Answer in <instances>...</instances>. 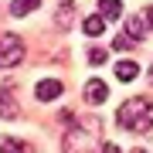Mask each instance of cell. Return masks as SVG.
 <instances>
[{
    "label": "cell",
    "instance_id": "obj_1",
    "mask_svg": "<svg viewBox=\"0 0 153 153\" xmlns=\"http://www.w3.org/2000/svg\"><path fill=\"white\" fill-rule=\"evenodd\" d=\"M116 123H119V129H126V133H146V129H153V102L143 99V95L123 102L119 112H116Z\"/></svg>",
    "mask_w": 153,
    "mask_h": 153
},
{
    "label": "cell",
    "instance_id": "obj_2",
    "mask_svg": "<svg viewBox=\"0 0 153 153\" xmlns=\"http://www.w3.org/2000/svg\"><path fill=\"white\" fill-rule=\"evenodd\" d=\"M21 61H24V41H21V34L4 31L0 34V68H14V65H21Z\"/></svg>",
    "mask_w": 153,
    "mask_h": 153
},
{
    "label": "cell",
    "instance_id": "obj_3",
    "mask_svg": "<svg viewBox=\"0 0 153 153\" xmlns=\"http://www.w3.org/2000/svg\"><path fill=\"white\" fill-rule=\"evenodd\" d=\"M85 99H88L92 105H102L105 99H109V85L99 82V78H88V82H85Z\"/></svg>",
    "mask_w": 153,
    "mask_h": 153
},
{
    "label": "cell",
    "instance_id": "obj_4",
    "mask_svg": "<svg viewBox=\"0 0 153 153\" xmlns=\"http://www.w3.org/2000/svg\"><path fill=\"white\" fill-rule=\"evenodd\" d=\"M65 153H88V133L71 129L65 136Z\"/></svg>",
    "mask_w": 153,
    "mask_h": 153
},
{
    "label": "cell",
    "instance_id": "obj_5",
    "mask_svg": "<svg viewBox=\"0 0 153 153\" xmlns=\"http://www.w3.org/2000/svg\"><path fill=\"white\" fill-rule=\"evenodd\" d=\"M34 95H38V102H51V99L61 95V82H55V78H44V82H38Z\"/></svg>",
    "mask_w": 153,
    "mask_h": 153
},
{
    "label": "cell",
    "instance_id": "obj_6",
    "mask_svg": "<svg viewBox=\"0 0 153 153\" xmlns=\"http://www.w3.org/2000/svg\"><path fill=\"white\" fill-rule=\"evenodd\" d=\"M17 102H14V95H10V85H4L0 88V119H17Z\"/></svg>",
    "mask_w": 153,
    "mask_h": 153
},
{
    "label": "cell",
    "instance_id": "obj_7",
    "mask_svg": "<svg viewBox=\"0 0 153 153\" xmlns=\"http://www.w3.org/2000/svg\"><path fill=\"white\" fill-rule=\"evenodd\" d=\"M136 75H140V65H136V61H129V58H126V61H116V78H119V82H133Z\"/></svg>",
    "mask_w": 153,
    "mask_h": 153
},
{
    "label": "cell",
    "instance_id": "obj_8",
    "mask_svg": "<svg viewBox=\"0 0 153 153\" xmlns=\"http://www.w3.org/2000/svg\"><path fill=\"white\" fill-rule=\"evenodd\" d=\"M99 14H102L105 21H119L123 17V4L119 0H99Z\"/></svg>",
    "mask_w": 153,
    "mask_h": 153
},
{
    "label": "cell",
    "instance_id": "obj_9",
    "mask_svg": "<svg viewBox=\"0 0 153 153\" xmlns=\"http://www.w3.org/2000/svg\"><path fill=\"white\" fill-rule=\"evenodd\" d=\"M82 27H85V34H88V38H99V34L105 31V17H102V14L85 17V24H82Z\"/></svg>",
    "mask_w": 153,
    "mask_h": 153
},
{
    "label": "cell",
    "instance_id": "obj_10",
    "mask_svg": "<svg viewBox=\"0 0 153 153\" xmlns=\"http://www.w3.org/2000/svg\"><path fill=\"white\" fill-rule=\"evenodd\" d=\"M71 4H75V0H61V4H58V27L61 31L71 27Z\"/></svg>",
    "mask_w": 153,
    "mask_h": 153
},
{
    "label": "cell",
    "instance_id": "obj_11",
    "mask_svg": "<svg viewBox=\"0 0 153 153\" xmlns=\"http://www.w3.org/2000/svg\"><path fill=\"white\" fill-rule=\"evenodd\" d=\"M0 153H27V143H21L14 136H4L0 140Z\"/></svg>",
    "mask_w": 153,
    "mask_h": 153
},
{
    "label": "cell",
    "instance_id": "obj_12",
    "mask_svg": "<svg viewBox=\"0 0 153 153\" xmlns=\"http://www.w3.org/2000/svg\"><path fill=\"white\" fill-rule=\"evenodd\" d=\"M143 31H146L143 17H129V21H126V34H129L133 41H140V38H143Z\"/></svg>",
    "mask_w": 153,
    "mask_h": 153
},
{
    "label": "cell",
    "instance_id": "obj_13",
    "mask_svg": "<svg viewBox=\"0 0 153 153\" xmlns=\"http://www.w3.org/2000/svg\"><path fill=\"white\" fill-rule=\"evenodd\" d=\"M38 4H41V0H14V4H10V14L14 17H24V14H31Z\"/></svg>",
    "mask_w": 153,
    "mask_h": 153
},
{
    "label": "cell",
    "instance_id": "obj_14",
    "mask_svg": "<svg viewBox=\"0 0 153 153\" xmlns=\"http://www.w3.org/2000/svg\"><path fill=\"white\" fill-rule=\"evenodd\" d=\"M105 61H109V55H105L102 48H92V51H88V65H105Z\"/></svg>",
    "mask_w": 153,
    "mask_h": 153
},
{
    "label": "cell",
    "instance_id": "obj_15",
    "mask_svg": "<svg viewBox=\"0 0 153 153\" xmlns=\"http://www.w3.org/2000/svg\"><path fill=\"white\" fill-rule=\"evenodd\" d=\"M129 44H133V38H129V34H126V38H116V41H112V48H116V51H126V48H129Z\"/></svg>",
    "mask_w": 153,
    "mask_h": 153
},
{
    "label": "cell",
    "instance_id": "obj_16",
    "mask_svg": "<svg viewBox=\"0 0 153 153\" xmlns=\"http://www.w3.org/2000/svg\"><path fill=\"white\" fill-rule=\"evenodd\" d=\"M102 153H119V146H116V143H105V146H102Z\"/></svg>",
    "mask_w": 153,
    "mask_h": 153
},
{
    "label": "cell",
    "instance_id": "obj_17",
    "mask_svg": "<svg viewBox=\"0 0 153 153\" xmlns=\"http://www.w3.org/2000/svg\"><path fill=\"white\" fill-rule=\"evenodd\" d=\"M146 24L153 27V7H146Z\"/></svg>",
    "mask_w": 153,
    "mask_h": 153
},
{
    "label": "cell",
    "instance_id": "obj_18",
    "mask_svg": "<svg viewBox=\"0 0 153 153\" xmlns=\"http://www.w3.org/2000/svg\"><path fill=\"white\" fill-rule=\"evenodd\" d=\"M133 153H146V150H133Z\"/></svg>",
    "mask_w": 153,
    "mask_h": 153
}]
</instances>
